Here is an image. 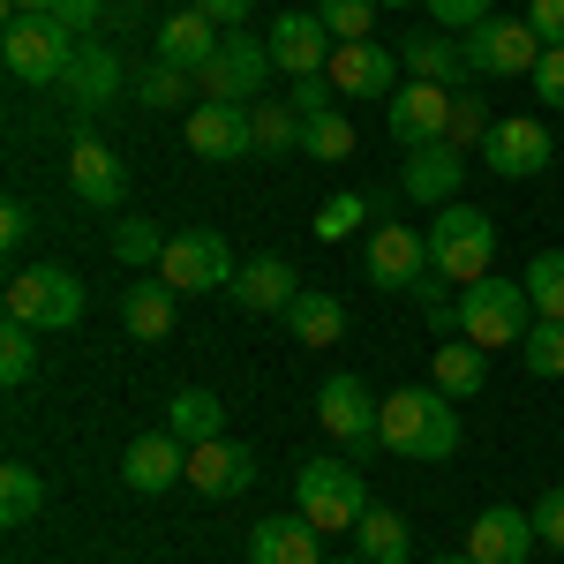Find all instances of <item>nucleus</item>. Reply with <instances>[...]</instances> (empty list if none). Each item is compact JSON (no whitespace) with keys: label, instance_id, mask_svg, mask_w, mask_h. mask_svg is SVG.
<instances>
[{"label":"nucleus","instance_id":"nucleus-1","mask_svg":"<svg viewBox=\"0 0 564 564\" xmlns=\"http://www.w3.org/2000/svg\"><path fill=\"white\" fill-rule=\"evenodd\" d=\"M384 452L399 459H452L459 452V399L436 384H406L384 399Z\"/></svg>","mask_w":564,"mask_h":564},{"label":"nucleus","instance_id":"nucleus-2","mask_svg":"<svg viewBox=\"0 0 564 564\" xmlns=\"http://www.w3.org/2000/svg\"><path fill=\"white\" fill-rule=\"evenodd\" d=\"M489 257H497V218L475 204H444L430 226V271L452 286H475V279H489Z\"/></svg>","mask_w":564,"mask_h":564},{"label":"nucleus","instance_id":"nucleus-3","mask_svg":"<svg viewBox=\"0 0 564 564\" xmlns=\"http://www.w3.org/2000/svg\"><path fill=\"white\" fill-rule=\"evenodd\" d=\"M294 512H302L316 534H347L361 527L369 512V489L354 475L347 459H302V475H294Z\"/></svg>","mask_w":564,"mask_h":564},{"label":"nucleus","instance_id":"nucleus-4","mask_svg":"<svg viewBox=\"0 0 564 564\" xmlns=\"http://www.w3.org/2000/svg\"><path fill=\"white\" fill-rule=\"evenodd\" d=\"M8 316L31 332H76L84 324V279L68 263H31L8 279Z\"/></svg>","mask_w":564,"mask_h":564},{"label":"nucleus","instance_id":"nucleus-5","mask_svg":"<svg viewBox=\"0 0 564 564\" xmlns=\"http://www.w3.org/2000/svg\"><path fill=\"white\" fill-rule=\"evenodd\" d=\"M527 324H534V302H527V279H475L459 286V332L475 347H520Z\"/></svg>","mask_w":564,"mask_h":564},{"label":"nucleus","instance_id":"nucleus-6","mask_svg":"<svg viewBox=\"0 0 564 564\" xmlns=\"http://www.w3.org/2000/svg\"><path fill=\"white\" fill-rule=\"evenodd\" d=\"M76 31H61L53 15H15L8 31H0V61H8V76L15 84H61L68 76V61H76Z\"/></svg>","mask_w":564,"mask_h":564},{"label":"nucleus","instance_id":"nucleus-7","mask_svg":"<svg viewBox=\"0 0 564 564\" xmlns=\"http://www.w3.org/2000/svg\"><path fill=\"white\" fill-rule=\"evenodd\" d=\"M234 271H241V263H234V249H226V234H212V226L174 234L166 257H159V279H166L174 294H226Z\"/></svg>","mask_w":564,"mask_h":564},{"label":"nucleus","instance_id":"nucleus-8","mask_svg":"<svg viewBox=\"0 0 564 564\" xmlns=\"http://www.w3.org/2000/svg\"><path fill=\"white\" fill-rule=\"evenodd\" d=\"M196 84H204V98H218V106H257L263 84H271V45L249 39V31H226V45L212 53V68H204Z\"/></svg>","mask_w":564,"mask_h":564},{"label":"nucleus","instance_id":"nucleus-9","mask_svg":"<svg viewBox=\"0 0 564 564\" xmlns=\"http://www.w3.org/2000/svg\"><path fill=\"white\" fill-rule=\"evenodd\" d=\"M467 76H534V61H542V39L527 31V15L512 23V15H489V23H475L467 31Z\"/></svg>","mask_w":564,"mask_h":564},{"label":"nucleus","instance_id":"nucleus-10","mask_svg":"<svg viewBox=\"0 0 564 564\" xmlns=\"http://www.w3.org/2000/svg\"><path fill=\"white\" fill-rule=\"evenodd\" d=\"M316 422L339 436L347 452H369V444H384V399H369L361 377H332V384L316 391Z\"/></svg>","mask_w":564,"mask_h":564},{"label":"nucleus","instance_id":"nucleus-11","mask_svg":"<svg viewBox=\"0 0 564 564\" xmlns=\"http://www.w3.org/2000/svg\"><path fill=\"white\" fill-rule=\"evenodd\" d=\"M550 159H557V143H550V129H542V121H527V113L489 121V135H481V166H489L497 181H534Z\"/></svg>","mask_w":564,"mask_h":564},{"label":"nucleus","instance_id":"nucleus-12","mask_svg":"<svg viewBox=\"0 0 564 564\" xmlns=\"http://www.w3.org/2000/svg\"><path fill=\"white\" fill-rule=\"evenodd\" d=\"M452 98H459L452 84H414V76H406V90H391V106H384L391 143H406V151L444 143V129H452Z\"/></svg>","mask_w":564,"mask_h":564},{"label":"nucleus","instance_id":"nucleus-13","mask_svg":"<svg viewBox=\"0 0 564 564\" xmlns=\"http://www.w3.org/2000/svg\"><path fill=\"white\" fill-rule=\"evenodd\" d=\"M369 279L391 294H422L430 286V234L414 226H377L369 234Z\"/></svg>","mask_w":564,"mask_h":564},{"label":"nucleus","instance_id":"nucleus-14","mask_svg":"<svg viewBox=\"0 0 564 564\" xmlns=\"http://www.w3.org/2000/svg\"><path fill=\"white\" fill-rule=\"evenodd\" d=\"M263 45H271V68H286V76H324L332 53H339V39L324 31V15H302V8H286Z\"/></svg>","mask_w":564,"mask_h":564},{"label":"nucleus","instance_id":"nucleus-15","mask_svg":"<svg viewBox=\"0 0 564 564\" xmlns=\"http://www.w3.org/2000/svg\"><path fill=\"white\" fill-rule=\"evenodd\" d=\"M121 481H129L135 497H166L174 481H188V444H181L174 430L135 436L129 452H121Z\"/></svg>","mask_w":564,"mask_h":564},{"label":"nucleus","instance_id":"nucleus-16","mask_svg":"<svg viewBox=\"0 0 564 564\" xmlns=\"http://www.w3.org/2000/svg\"><path fill=\"white\" fill-rule=\"evenodd\" d=\"M188 151L196 159H218V166H234V159H249L257 151V129H249V106H188Z\"/></svg>","mask_w":564,"mask_h":564},{"label":"nucleus","instance_id":"nucleus-17","mask_svg":"<svg viewBox=\"0 0 564 564\" xmlns=\"http://www.w3.org/2000/svg\"><path fill=\"white\" fill-rule=\"evenodd\" d=\"M332 90L339 98H391L399 90V53L391 45H369V39H354V45H339L332 53Z\"/></svg>","mask_w":564,"mask_h":564},{"label":"nucleus","instance_id":"nucleus-18","mask_svg":"<svg viewBox=\"0 0 564 564\" xmlns=\"http://www.w3.org/2000/svg\"><path fill=\"white\" fill-rule=\"evenodd\" d=\"M534 512H512V505H489L475 527H467V557L475 564H527L534 557Z\"/></svg>","mask_w":564,"mask_h":564},{"label":"nucleus","instance_id":"nucleus-19","mask_svg":"<svg viewBox=\"0 0 564 564\" xmlns=\"http://www.w3.org/2000/svg\"><path fill=\"white\" fill-rule=\"evenodd\" d=\"M249 481H257V452H249V444H226V436L188 444V489H204V497H241Z\"/></svg>","mask_w":564,"mask_h":564},{"label":"nucleus","instance_id":"nucleus-20","mask_svg":"<svg viewBox=\"0 0 564 564\" xmlns=\"http://www.w3.org/2000/svg\"><path fill=\"white\" fill-rule=\"evenodd\" d=\"M406 196H414V204H436V212H444V204H452V196H459V181H467V151H459V143H422V151H406Z\"/></svg>","mask_w":564,"mask_h":564},{"label":"nucleus","instance_id":"nucleus-21","mask_svg":"<svg viewBox=\"0 0 564 564\" xmlns=\"http://www.w3.org/2000/svg\"><path fill=\"white\" fill-rule=\"evenodd\" d=\"M218 45H226V31H218L204 8H181V15H166V23H159V61H166V68H188V76H204Z\"/></svg>","mask_w":564,"mask_h":564},{"label":"nucleus","instance_id":"nucleus-22","mask_svg":"<svg viewBox=\"0 0 564 564\" xmlns=\"http://www.w3.org/2000/svg\"><path fill=\"white\" fill-rule=\"evenodd\" d=\"M249 564H324V534L294 512H279V520H257L249 527Z\"/></svg>","mask_w":564,"mask_h":564},{"label":"nucleus","instance_id":"nucleus-23","mask_svg":"<svg viewBox=\"0 0 564 564\" xmlns=\"http://www.w3.org/2000/svg\"><path fill=\"white\" fill-rule=\"evenodd\" d=\"M68 188L84 196L90 212H113V204L129 196V174H121V159H113L106 143H90V135H84V143L68 151Z\"/></svg>","mask_w":564,"mask_h":564},{"label":"nucleus","instance_id":"nucleus-24","mask_svg":"<svg viewBox=\"0 0 564 564\" xmlns=\"http://www.w3.org/2000/svg\"><path fill=\"white\" fill-rule=\"evenodd\" d=\"M61 90H68V106H76V113L106 106V98L121 90V53H113V45H98V39H84V45H76V61H68V76H61Z\"/></svg>","mask_w":564,"mask_h":564},{"label":"nucleus","instance_id":"nucleus-25","mask_svg":"<svg viewBox=\"0 0 564 564\" xmlns=\"http://www.w3.org/2000/svg\"><path fill=\"white\" fill-rule=\"evenodd\" d=\"M226 294H234L241 308H257V316H271V308L286 316V302L302 294V279H294V263H286V257H257V263H241V271H234V286H226Z\"/></svg>","mask_w":564,"mask_h":564},{"label":"nucleus","instance_id":"nucleus-26","mask_svg":"<svg viewBox=\"0 0 564 564\" xmlns=\"http://www.w3.org/2000/svg\"><path fill=\"white\" fill-rule=\"evenodd\" d=\"M286 332H294L302 347H339V339H347V302H332V294L302 286V294L286 302Z\"/></svg>","mask_w":564,"mask_h":564},{"label":"nucleus","instance_id":"nucleus-27","mask_svg":"<svg viewBox=\"0 0 564 564\" xmlns=\"http://www.w3.org/2000/svg\"><path fill=\"white\" fill-rule=\"evenodd\" d=\"M399 61H406L414 84H459V76H467V53L444 39V31H414V39L399 45Z\"/></svg>","mask_w":564,"mask_h":564},{"label":"nucleus","instance_id":"nucleus-28","mask_svg":"<svg viewBox=\"0 0 564 564\" xmlns=\"http://www.w3.org/2000/svg\"><path fill=\"white\" fill-rule=\"evenodd\" d=\"M166 430H174L181 444H212V436H226V406H218V391H204V384L174 391V406H166Z\"/></svg>","mask_w":564,"mask_h":564},{"label":"nucleus","instance_id":"nucleus-29","mask_svg":"<svg viewBox=\"0 0 564 564\" xmlns=\"http://www.w3.org/2000/svg\"><path fill=\"white\" fill-rule=\"evenodd\" d=\"M121 316H129L135 339H166L174 316H181V294L166 286V279H159V286H129V294H121Z\"/></svg>","mask_w":564,"mask_h":564},{"label":"nucleus","instance_id":"nucleus-30","mask_svg":"<svg viewBox=\"0 0 564 564\" xmlns=\"http://www.w3.org/2000/svg\"><path fill=\"white\" fill-rule=\"evenodd\" d=\"M481 384H489V347H475V339L436 347V391H444V399H475Z\"/></svg>","mask_w":564,"mask_h":564},{"label":"nucleus","instance_id":"nucleus-31","mask_svg":"<svg viewBox=\"0 0 564 564\" xmlns=\"http://www.w3.org/2000/svg\"><path fill=\"white\" fill-rule=\"evenodd\" d=\"M39 512H45V481L23 459H8L0 467V527H23V520H39Z\"/></svg>","mask_w":564,"mask_h":564},{"label":"nucleus","instance_id":"nucleus-32","mask_svg":"<svg viewBox=\"0 0 564 564\" xmlns=\"http://www.w3.org/2000/svg\"><path fill=\"white\" fill-rule=\"evenodd\" d=\"M354 542H361V557L369 564H406V520L399 512H361V527H354Z\"/></svg>","mask_w":564,"mask_h":564},{"label":"nucleus","instance_id":"nucleus-33","mask_svg":"<svg viewBox=\"0 0 564 564\" xmlns=\"http://www.w3.org/2000/svg\"><path fill=\"white\" fill-rule=\"evenodd\" d=\"M31 377H39V332L8 316V324H0V384H8V391H23Z\"/></svg>","mask_w":564,"mask_h":564},{"label":"nucleus","instance_id":"nucleus-34","mask_svg":"<svg viewBox=\"0 0 564 564\" xmlns=\"http://www.w3.org/2000/svg\"><path fill=\"white\" fill-rule=\"evenodd\" d=\"M527 302H534V316H557L564 324V249H542L527 263Z\"/></svg>","mask_w":564,"mask_h":564},{"label":"nucleus","instance_id":"nucleus-35","mask_svg":"<svg viewBox=\"0 0 564 564\" xmlns=\"http://www.w3.org/2000/svg\"><path fill=\"white\" fill-rule=\"evenodd\" d=\"M302 151H308V159H347V151H354V121L339 113V106L308 113V121H302Z\"/></svg>","mask_w":564,"mask_h":564},{"label":"nucleus","instance_id":"nucleus-36","mask_svg":"<svg viewBox=\"0 0 564 564\" xmlns=\"http://www.w3.org/2000/svg\"><path fill=\"white\" fill-rule=\"evenodd\" d=\"M520 361L534 369V377H564V324L557 316H534V324H527Z\"/></svg>","mask_w":564,"mask_h":564},{"label":"nucleus","instance_id":"nucleus-37","mask_svg":"<svg viewBox=\"0 0 564 564\" xmlns=\"http://www.w3.org/2000/svg\"><path fill=\"white\" fill-rule=\"evenodd\" d=\"M249 129H257V151H294L302 143V113L294 106H249Z\"/></svg>","mask_w":564,"mask_h":564},{"label":"nucleus","instance_id":"nucleus-38","mask_svg":"<svg viewBox=\"0 0 564 564\" xmlns=\"http://www.w3.org/2000/svg\"><path fill=\"white\" fill-rule=\"evenodd\" d=\"M113 257L121 263H159L166 257V234H159L151 218H121V226H113Z\"/></svg>","mask_w":564,"mask_h":564},{"label":"nucleus","instance_id":"nucleus-39","mask_svg":"<svg viewBox=\"0 0 564 564\" xmlns=\"http://www.w3.org/2000/svg\"><path fill=\"white\" fill-rule=\"evenodd\" d=\"M316 15H324V31H332L339 45H354V39H369V23H377V0H324Z\"/></svg>","mask_w":564,"mask_h":564},{"label":"nucleus","instance_id":"nucleus-40","mask_svg":"<svg viewBox=\"0 0 564 564\" xmlns=\"http://www.w3.org/2000/svg\"><path fill=\"white\" fill-rule=\"evenodd\" d=\"M361 218H369V196H332V204L316 212V241H347Z\"/></svg>","mask_w":564,"mask_h":564},{"label":"nucleus","instance_id":"nucleus-41","mask_svg":"<svg viewBox=\"0 0 564 564\" xmlns=\"http://www.w3.org/2000/svg\"><path fill=\"white\" fill-rule=\"evenodd\" d=\"M481 135H489V113H481L475 90H459V98H452V129H444V143H459V151H467V143H481Z\"/></svg>","mask_w":564,"mask_h":564},{"label":"nucleus","instance_id":"nucleus-42","mask_svg":"<svg viewBox=\"0 0 564 564\" xmlns=\"http://www.w3.org/2000/svg\"><path fill=\"white\" fill-rule=\"evenodd\" d=\"M436 15V31H475V23H489V0H422Z\"/></svg>","mask_w":564,"mask_h":564},{"label":"nucleus","instance_id":"nucleus-43","mask_svg":"<svg viewBox=\"0 0 564 564\" xmlns=\"http://www.w3.org/2000/svg\"><path fill=\"white\" fill-rule=\"evenodd\" d=\"M181 98H188V68H166V61H159V68L143 76V106H181Z\"/></svg>","mask_w":564,"mask_h":564},{"label":"nucleus","instance_id":"nucleus-44","mask_svg":"<svg viewBox=\"0 0 564 564\" xmlns=\"http://www.w3.org/2000/svg\"><path fill=\"white\" fill-rule=\"evenodd\" d=\"M534 98H542V106H564V45H542V61H534Z\"/></svg>","mask_w":564,"mask_h":564},{"label":"nucleus","instance_id":"nucleus-45","mask_svg":"<svg viewBox=\"0 0 564 564\" xmlns=\"http://www.w3.org/2000/svg\"><path fill=\"white\" fill-rule=\"evenodd\" d=\"M527 31L542 45H564V0H527Z\"/></svg>","mask_w":564,"mask_h":564},{"label":"nucleus","instance_id":"nucleus-46","mask_svg":"<svg viewBox=\"0 0 564 564\" xmlns=\"http://www.w3.org/2000/svg\"><path fill=\"white\" fill-rule=\"evenodd\" d=\"M534 534H542L550 550H564V481L542 497V505H534Z\"/></svg>","mask_w":564,"mask_h":564},{"label":"nucleus","instance_id":"nucleus-47","mask_svg":"<svg viewBox=\"0 0 564 564\" xmlns=\"http://www.w3.org/2000/svg\"><path fill=\"white\" fill-rule=\"evenodd\" d=\"M332 98H339V90H332V76H294V113H324V106H332Z\"/></svg>","mask_w":564,"mask_h":564},{"label":"nucleus","instance_id":"nucleus-48","mask_svg":"<svg viewBox=\"0 0 564 564\" xmlns=\"http://www.w3.org/2000/svg\"><path fill=\"white\" fill-rule=\"evenodd\" d=\"M98 8H106V0H53V23H61V31H90Z\"/></svg>","mask_w":564,"mask_h":564},{"label":"nucleus","instance_id":"nucleus-49","mask_svg":"<svg viewBox=\"0 0 564 564\" xmlns=\"http://www.w3.org/2000/svg\"><path fill=\"white\" fill-rule=\"evenodd\" d=\"M196 8L212 15L218 31H241V23H249V0H196Z\"/></svg>","mask_w":564,"mask_h":564},{"label":"nucleus","instance_id":"nucleus-50","mask_svg":"<svg viewBox=\"0 0 564 564\" xmlns=\"http://www.w3.org/2000/svg\"><path fill=\"white\" fill-rule=\"evenodd\" d=\"M23 234H31V212H23V204H0V241L23 249Z\"/></svg>","mask_w":564,"mask_h":564},{"label":"nucleus","instance_id":"nucleus-51","mask_svg":"<svg viewBox=\"0 0 564 564\" xmlns=\"http://www.w3.org/2000/svg\"><path fill=\"white\" fill-rule=\"evenodd\" d=\"M15 15H53V0H8V23Z\"/></svg>","mask_w":564,"mask_h":564},{"label":"nucleus","instance_id":"nucleus-52","mask_svg":"<svg viewBox=\"0 0 564 564\" xmlns=\"http://www.w3.org/2000/svg\"><path fill=\"white\" fill-rule=\"evenodd\" d=\"M377 8H414V0H377Z\"/></svg>","mask_w":564,"mask_h":564},{"label":"nucleus","instance_id":"nucleus-53","mask_svg":"<svg viewBox=\"0 0 564 564\" xmlns=\"http://www.w3.org/2000/svg\"><path fill=\"white\" fill-rule=\"evenodd\" d=\"M444 564H475V557H444Z\"/></svg>","mask_w":564,"mask_h":564},{"label":"nucleus","instance_id":"nucleus-54","mask_svg":"<svg viewBox=\"0 0 564 564\" xmlns=\"http://www.w3.org/2000/svg\"><path fill=\"white\" fill-rule=\"evenodd\" d=\"M339 564H369V557H339Z\"/></svg>","mask_w":564,"mask_h":564}]
</instances>
